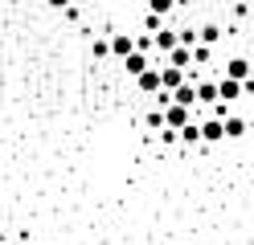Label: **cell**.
Masks as SVG:
<instances>
[{"instance_id": "52a82bcc", "label": "cell", "mask_w": 254, "mask_h": 245, "mask_svg": "<svg viewBox=\"0 0 254 245\" xmlns=\"http://www.w3.org/2000/svg\"><path fill=\"white\" fill-rule=\"evenodd\" d=\"M127 53H135V33H111V57H127Z\"/></svg>"}, {"instance_id": "7a4b0ae2", "label": "cell", "mask_w": 254, "mask_h": 245, "mask_svg": "<svg viewBox=\"0 0 254 245\" xmlns=\"http://www.w3.org/2000/svg\"><path fill=\"white\" fill-rule=\"evenodd\" d=\"M152 45H156V53H164V57H168L172 49L181 45V29H177V25H164L160 33H152Z\"/></svg>"}, {"instance_id": "ac0fdd59", "label": "cell", "mask_w": 254, "mask_h": 245, "mask_svg": "<svg viewBox=\"0 0 254 245\" xmlns=\"http://www.w3.org/2000/svg\"><path fill=\"white\" fill-rule=\"evenodd\" d=\"M45 4H50V8H58V12H66V8L74 4V0H45Z\"/></svg>"}, {"instance_id": "5b68a950", "label": "cell", "mask_w": 254, "mask_h": 245, "mask_svg": "<svg viewBox=\"0 0 254 245\" xmlns=\"http://www.w3.org/2000/svg\"><path fill=\"white\" fill-rule=\"evenodd\" d=\"M135 86H139V94H148V98L160 94V90H164V86H160V65H148V70L135 78Z\"/></svg>"}, {"instance_id": "d6986e66", "label": "cell", "mask_w": 254, "mask_h": 245, "mask_svg": "<svg viewBox=\"0 0 254 245\" xmlns=\"http://www.w3.org/2000/svg\"><path fill=\"white\" fill-rule=\"evenodd\" d=\"M250 16H254V0H250Z\"/></svg>"}, {"instance_id": "3957f363", "label": "cell", "mask_w": 254, "mask_h": 245, "mask_svg": "<svg viewBox=\"0 0 254 245\" xmlns=\"http://www.w3.org/2000/svg\"><path fill=\"white\" fill-rule=\"evenodd\" d=\"M185 123H193V106L168 102V106H164V127H172V131H181Z\"/></svg>"}, {"instance_id": "5bb4252c", "label": "cell", "mask_w": 254, "mask_h": 245, "mask_svg": "<svg viewBox=\"0 0 254 245\" xmlns=\"http://www.w3.org/2000/svg\"><path fill=\"white\" fill-rule=\"evenodd\" d=\"M177 135H181V143H189V147H193V143H201V119H193V123H185V127L177 131Z\"/></svg>"}, {"instance_id": "8992f818", "label": "cell", "mask_w": 254, "mask_h": 245, "mask_svg": "<svg viewBox=\"0 0 254 245\" xmlns=\"http://www.w3.org/2000/svg\"><path fill=\"white\" fill-rule=\"evenodd\" d=\"M221 139H226V127H221V119H213V114H205V119H201V143H221Z\"/></svg>"}, {"instance_id": "e0dca14e", "label": "cell", "mask_w": 254, "mask_h": 245, "mask_svg": "<svg viewBox=\"0 0 254 245\" xmlns=\"http://www.w3.org/2000/svg\"><path fill=\"white\" fill-rule=\"evenodd\" d=\"M148 127H152V131H164V110H160V106L148 110Z\"/></svg>"}, {"instance_id": "8fae6325", "label": "cell", "mask_w": 254, "mask_h": 245, "mask_svg": "<svg viewBox=\"0 0 254 245\" xmlns=\"http://www.w3.org/2000/svg\"><path fill=\"white\" fill-rule=\"evenodd\" d=\"M217 102V78H201L197 82V106H213Z\"/></svg>"}, {"instance_id": "7c38bea8", "label": "cell", "mask_w": 254, "mask_h": 245, "mask_svg": "<svg viewBox=\"0 0 254 245\" xmlns=\"http://www.w3.org/2000/svg\"><path fill=\"white\" fill-rule=\"evenodd\" d=\"M168 65H181V70L189 74V70H193V49H189V45H177V49H172V53L164 57Z\"/></svg>"}, {"instance_id": "6da1fadb", "label": "cell", "mask_w": 254, "mask_h": 245, "mask_svg": "<svg viewBox=\"0 0 254 245\" xmlns=\"http://www.w3.org/2000/svg\"><path fill=\"white\" fill-rule=\"evenodd\" d=\"M246 98V90H242V82L238 78H226V74H217V102H242Z\"/></svg>"}, {"instance_id": "2e32d148", "label": "cell", "mask_w": 254, "mask_h": 245, "mask_svg": "<svg viewBox=\"0 0 254 245\" xmlns=\"http://www.w3.org/2000/svg\"><path fill=\"white\" fill-rule=\"evenodd\" d=\"M90 53L99 57V61H107V57H111V37H94V45H90Z\"/></svg>"}, {"instance_id": "277c9868", "label": "cell", "mask_w": 254, "mask_h": 245, "mask_svg": "<svg viewBox=\"0 0 254 245\" xmlns=\"http://www.w3.org/2000/svg\"><path fill=\"white\" fill-rule=\"evenodd\" d=\"M221 74H226V78H238V82H246V78L254 74V61H250V57H242V53H234L226 65H221Z\"/></svg>"}, {"instance_id": "30bf717a", "label": "cell", "mask_w": 254, "mask_h": 245, "mask_svg": "<svg viewBox=\"0 0 254 245\" xmlns=\"http://www.w3.org/2000/svg\"><path fill=\"white\" fill-rule=\"evenodd\" d=\"M148 65H152L148 53H139V49H135V53H127V57H123V74H127V78H139Z\"/></svg>"}, {"instance_id": "9c48e42d", "label": "cell", "mask_w": 254, "mask_h": 245, "mask_svg": "<svg viewBox=\"0 0 254 245\" xmlns=\"http://www.w3.org/2000/svg\"><path fill=\"white\" fill-rule=\"evenodd\" d=\"M221 127H226V139H246V131H250V123L242 119V114H226V119H221Z\"/></svg>"}, {"instance_id": "9a60e30c", "label": "cell", "mask_w": 254, "mask_h": 245, "mask_svg": "<svg viewBox=\"0 0 254 245\" xmlns=\"http://www.w3.org/2000/svg\"><path fill=\"white\" fill-rule=\"evenodd\" d=\"M148 12H160V16H172L177 12V0H144Z\"/></svg>"}, {"instance_id": "ba28073f", "label": "cell", "mask_w": 254, "mask_h": 245, "mask_svg": "<svg viewBox=\"0 0 254 245\" xmlns=\"http://www.w3.org/2000/svg\"><path fill=\"white\" fill-rule=\"evenodd\" d=\"M185 82H189V74L181 70V65H168V61L160 65V86L164 90H177V86H185Z\"/></svg>"}, {"instance_id": "4fadbf2b", "label": "cell", "mask_w": 254, "mask_h": 245, "mask_svg": "<svg viewBox=\"0 0 254 245\" xmlns=\"http://www.w3.org/2000/svg\"><path fill=\"white\" fill-rule=\"evenodd\" d=\"M172 102H181V106H197V82H185V86L172 90Z\"/></svg>"}]
</instances>
